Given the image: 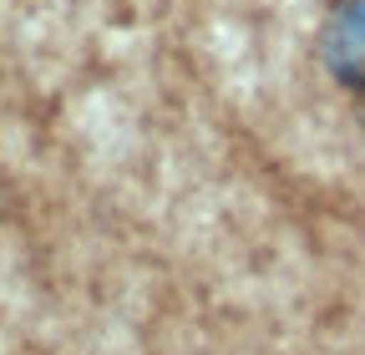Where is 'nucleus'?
<instances>
[{
  "label": "nucleus",
  "instance_id": "1",
  "mask_svg": "<svg viewBox=\"0 0 365 355\" xmlns=\"http://www.w3.org/2000/svg\"><path fill=\"white\" fill-rule=\"evenodd\" d=\"M319 56L330 76L350 92H365V0H335L325 31H319Z\"/></svg>",
  "mask_w": 365,
  "mask_h": 355
}]
</instances>
